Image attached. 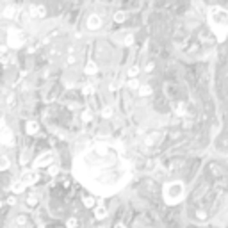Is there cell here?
Returning a JSON list of instances; mask_svg holds the SVG:
<instances>
[{"label":"cell","instance_id":"1","mask_svg":"<svg viewBox=\"0 0 228 228\" xmlns=\"http://www.w3.org/2000/svg\"><path fill=\"white\" fill-rule=\"evenodd\" d=\"M209 20H210L212 29L218 32L219 39H223L225 37V32L228 30V11L221 9V7H214L209 12Z\"/></svg>","mask_w":228,"mask_h":228},{"label":"cell","instance_id":"2","mask_svg":"<svg viewBox=\"0 0 228 228\" xmlns=\"http://www.w3.org/2000/svg\"><path fill=\"white\" fill-rule=\"evenodd\" d=\"M100 25H102L100 16H98V14H91V16H89V21H87V27L95 30V29H100Z\"/></svg>","mask_w":228,"mask_h":228},{"label":"cell","instance_id":"3","mask_svg":"<svg viewBox=\"0 0 228 228\" xmlns=\"http://www.w3.org/2000/svg\"><path fill=\"white\" fill-rule=\"evenodd\" d=\"M4 16H5V18H14V16H16V7H14V5H9V7H5V11H4Z\"/></svg>","mask_w":228,"mask_h":228},{"label":"cell","instance_id":"4","mask_svg":"<svg viewBox=\"0 0 228 228\" xmlns=\"http://www.w3.org/2000/svg\"><path fill=\"white\" fill-rule=\"evenodd\" d=\"M125 18H127V14H125L123 11H119V12H116V14H114V20H116L118 23H121V21H123Z\"/></svg>","mask_w":228,"mask_h":228},{"label":"cell","instance_id":"5","mask_svg":"<svg viewBox=\"0 0 228 228\" xmlns=\"http://www.w3.org/2000/svg\"><path fill=\"white\" fill-rule=\"evenodd\" d=\"M132 41H134V37H132V36H127V37H125V43H127V45H130Z\"/></svg>","mask_w":228,"mask_h":228},{"label":"cell","instance_id":"6","mask_svg":"<svg viewBox=\"0 0 228 228\" xmlns=\"http://www.w3.org/2000/svg\"><path fill=\"white\" fill-rule=\"evenodd\" d=\"M95 70H96V68H95V66H93V64H91V66H87V73H93V71H95Z\"/></svg>","mask_w":228,"mask_h":228}]
</instances>
